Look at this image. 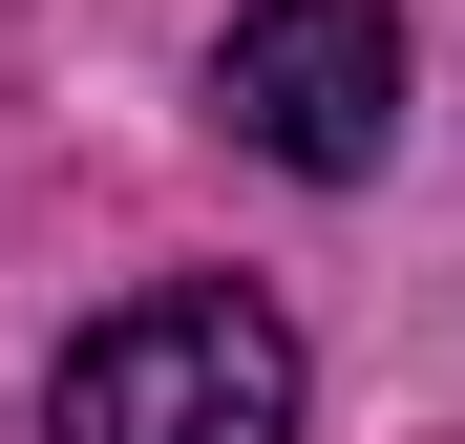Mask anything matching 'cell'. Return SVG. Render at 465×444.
I'll use <instances>...</instances> for the list:
<instances>
[{
  "label": "cell",
  "mask_w": 465,
  "mask_h": 444,
  "mask_svg": "<svg viewBox=\"0 0 465 444\" xmlns=\"http://www.w3.org/2000/svg\"><path fill=\"white\" fill-rule=\"evenodd\" d=\"M43 444H318V339L275 296H232V275L106 296L43 360Z\"/></svg>",
  "instance_id": "6da1fadb"
},
{
  "label": "cell",
  "mask_w": 465,
  "mask_h": 444,
  "mask_svg": "<svg viewBox=\"0 0 465 444\" xmlns=\"http://www.w3.org/2000/svg\"><path fill=\"white\" fill-rule=\"evenodd\" d=\"M402 106H423L402 0H232L212 22V127L254 148V170H296V191H360L381 148H402Z\"/></svg>",
  "instance_id": "7a4b0ae2"
}]
</instances>
